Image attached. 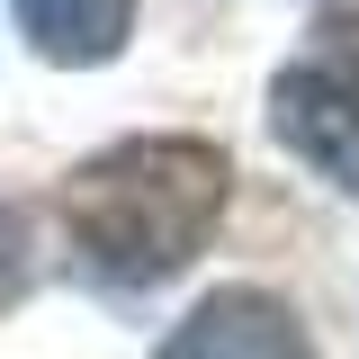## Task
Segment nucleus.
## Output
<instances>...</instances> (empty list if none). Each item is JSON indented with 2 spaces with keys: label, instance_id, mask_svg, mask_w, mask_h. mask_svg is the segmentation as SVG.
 <instances>
[{
  "label": "nucleus",
  "instance_id": "obj_1",
  "mask_svg": "<svg viewBox=\"0 0 359 359\" xmlns=\"http://www.w3.org/2000/svg\"><path fill=\"white\" fill-rule=\"evenodd\" d=\"M224 153L207 135H126L63 180V233L117 287H153L207 252L224 216Z\"/></svg>",
  "mask_w": 359,
  "mask_h": 359
},
{
  "label": "nucleus",
  "instance_id": "obj_4",
  "mask_svg": "<svg viewBox=\"0 0 359 359\" xmlns=\"http://www.w3.org/2000/svg\"><path fill=\"white\" fill-rule=\"evenodd\" d=\"M9 9H18V27L45 63H72V72L126 54V36H135V0H9Z\"/></svg>",
  "mask_w": 359,
  "mask_h": 359
},
{
  "label": "nucleus",
  "instance_id": "obj_2",
  "mask_svg": "<svg viewBox=\"0 0 359 359\" xmlns=\"http://www.w3.org/2000/svg\"><path fill=\"white\" fill-rule=\"evenodd\" d=\"M269 126H278V144H287L306 171H323L332 189L359 198V72L297 54V63L269 81Z\"/></svg>",
  "mask_w": 359,
  "mask_h": 359
},
{
  "label": "nucleus",
  "instance_id": "obj_3",
  "mask_svg": "<svg viewBox=\"0 0 359 359\" xmlns=\"http://www.w3.org/2000/svg\"><path fill=\"white\" fill-rule=\"evenodd\" d=\"M153 359H314V341H306L287 297H269V287H207L171 323V341Z\"/></svg>",
  "mask_w": 359,
  "mask_h": 359
},
{
  "label": "nucleus",
  "instance_id": "obj_5",
  "mask_svg": "<svg viewBox=\"0 0 359 359\" xmlns=\"http://www.w3.org/2000/svg\"><path fill=\"white\" fill-rule=\"evenodd\" d=\"M27 261H36V243H27V216H18V207L0 198V306H9V297L27 287Z\"/></svg>",
  "mask_w": 359,
  "mask_h": 359
}]
</instances>
